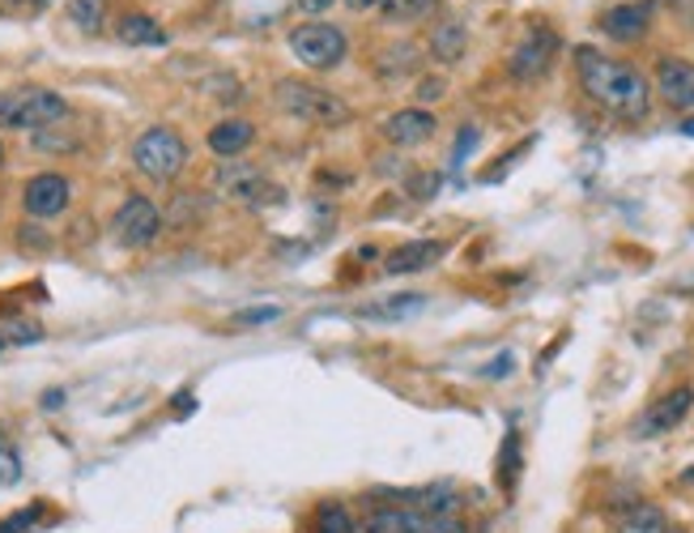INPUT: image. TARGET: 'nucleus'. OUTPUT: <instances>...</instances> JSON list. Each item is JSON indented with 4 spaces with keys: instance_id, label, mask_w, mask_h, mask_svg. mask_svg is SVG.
I'll return each instance as SVG.
<instances>
[{
    "instance_id": "393cba45",
    "label": "nucleus",
    "mask_w": 694,
    "mask_h": 533,
    "mask_svg": "<svg viewBox=\"0 0 694 533\" xmlns=\"http://www.w3.org/2000/svg\"><path fill=\"white\" fill-rule=\"evenodd\" d=\"M414 64H417L414 48H392V52H384V60H380V73L392 82V78H405Z\"/></svg>"
},
{
    "instance_id": "1a4fd4ad",
    "label": "nucleus",
    "mask_w": 694,
    "mask_h": 533,
    "mask_svg": "<svg viewBox=\"0 0 694 533\" xmlns=\"http://www.w3.org/2000/svg\"><path fill=\"white\" fill-rule=\"evenodd\" d=\"M555 52H558V34H555V30H550V27H532L525 34V43L511 52L507 69H511V78H516V82H537V78H546V73H550Z\"/></svg>"
},
{
    "instance_id": "423d86ee",
    "label": "nucleus",
    "mask_w": 694,
    "mask_h": 533,
    "mask_svg": "<svg viewBox=\"0 0 694 533\" xmlns=\"http://www.w3.org/2000/svg\"><path fill=\"white\" fill-rule=\"evenodd\" d=\"M362 533H469L460 516H439V512H417V508H375L366 521H362Z\"/></svg>"
},
{
    "instance_id": "72a5a7b5",
    "label": "nucleus",
    "mask_w": 694,
    "mask_h": 533,
    "mask_svg": "<svg viewBox=\"0 0 694 533\" xmlns=\"http://www.w3.org/2000/svg\"><path fill=\"white\" fill-rule=\"evenodd\" d=\"M350 4H354V9H375L380 0H350Z\"/></svg>"
},
{
    "instance_id": "ddd939ff",
    "label": "nucleus",
    "mask_w": 694,
    "mask_h": 533,
    "mask_svg": "<svg viewBox=\"0 0 694 533\" xmlns=\"http://www.w3.org/2000/svg\"><path fill=\"white\" fill-rule=\"evenodd\" d=\"M601 34H610L613 43H639L648 30H652V4L631 0V4H613L597 18Z\"/></svg>"
},
{
    "instance_id": "4468645a",
    "label": "nucleus",
    "mask_w": 694,
    "mask_h": 533,
    "mask_svg": "<svg viewBox=\"0 0 694 533\" xmlns=\"http://www.w3.org/2000/svg\"><path fill=\"white\" fill-rule=\"evenodd\" d=\"M380 133H384L392 145L410 150V145H422V141L435 137V115L422 112V107H405V112L389 115V120L380 124Z\"/></svg>"
},
{
    "instance_id": "6ab92c4d",
    "label": "nucleus",
    "mask_w": 694,
    "mask_h": 533,
    "mask_svg": "<svg viewBox=\"0 0 694 533\" xmlns=\"http://www.w3.org/2000/svg\"><path fill=\"white\" fill-rule=\"evenodd\" d=\"M465 48H469V30L460 27V22H439V27L431 30V57L439 60V64H456V60L465 57Z\"/></svg>"
},
{
    "instance_id": "7ed1b4c3",
    "label": "nucleus",
    "mask_w": 694,
    "mask_h": 533,
    "mask_svg": "<svg viewBox=\"0 0 694 533\" xmlns=\"http://www.w3.org/2000/svg\"><path fill=\"white\" fill-rule=\"evenodd\" d=\"M278 103L286 115H294L303 124H320V129H341L354 115L341 94H333V90H324V85L315 82H294V78H281L278 82Z\"/></svg>"
},
{
    "instance_id": "e433bc0d",
    "label": "nucleus",
    "mask_w": 694,
    "mask_h": 533,
    "mask_svg": "<svg viewBox=\"0 0 694 533\" xmlns=\"http://www.w3.org/2000/svg\"><path fill=\"white\" fill-rule=\"evenodd\" d=\"M0 13H9V0H0Z\"/></svg>"
},
{
    "instance_id": "aec40b11",
    "label": "nucleus",
    "mask_w": 694,
    "mask_h": 533,
    "mask_svg": "<svg viewBox=\"0 0 694 533\" xmlns=\"http://www.w3.org/2000/svg\"><path fill=\"white\" fill-rule=\"evenodd\" d=\"M435 9H439V0H380V13H384V22H392V27L426 22Z\"/></svg>"
},
{
    "instance_id": "f257e3e1",
    "label": "nucleus",
    "mask_w": 694,
    "mask_h": 533,
    "mask_svg": "<svg viewBox=\"0 0 694 533\" xmlns=\"http://www.w3.org/2000/svg\"><path fill=\"white\" fill-rule=\"evenodd\" d=\"M576 73H580L583 94L597 107L618 115V120H631L635 124V120H643V115L652 112V85H648V78L639 73L635 64L601 57L597 48H580L576 52Z\"/></svg>"
},
{
    "instance_id": "2eb2a0df",
    "label": "nucleus",
    "mask_w": 694,
    "mask_h": 533,
    "mask_svg": "<svg viewBox=\"0 0 694 533\" xmlns=\"http://www.w3.org/2000/svg\"><path fill=\"white\" fill-rule=\"evenodd\" d=\"M439 256H444V244H439V239H410V244L392 248L389 260H384V269H389V274H422V269H431Z\"/></svg>"
},
{
    "instance_id": "9d476101",
    "label": "nucleus",
    "mask_w": 694,
    "mask_h": 533,
    "mask_svg": "<svg viewBox=\"0 0 694 533\" xmlns=\"http://www.w3.org/2000/svg\"><path fill=\"white\" fill-rule=\"evenodd\" d=\"M694 410V389H673V393L656 397L643 414L635 419V427H631V435H639V440H652V435H665V431H673V427H682V419Z\"/></svg>"
},
{
    "instance_id": "5701e85b",
    "label": "nucleus",
    "mask_w": 694,
    "mask_h": 533,
    "mask_svg": "<svg viewBox=\"0 0 694 533\" xmlns=\"http://www.w3.org/2000/svg\"><path fill=\"white\" fill-rule=\"evenodd\" d=\"M315 533H359V525L345 512V504H320L315 508Z\"/></svg>"
},
{
    "instance_id": "39448f33",
    "label": "nucleus",
    "mask_w": 694,
    "mask_h": 533,
    "mask_svg": "<svg viewBox=\"0 0 694 533\" xmlns=\"http://www.w3.org/2000/svg\"><path fill=\"white\" fill-rule=\"evenodd\" d=\"M290 52L311 73H329V69H336L341 60L350 57V43L329 22H307V27H299L290 34Z\"/></svg>"
},
{
    "instance_id": "412c9836",
    "label": "nucleus",
    "mask_w": 694,
    "mask_h": 533,
    "mask_svg": "<svg viewBox=\"0 0 694 533\" xmlns=\"http://www.w3.org/2000/svg\"><path fill=\"white\" fill-rule=\"evenodd\" d=\"M618 533H673V530H669L665 512L656 504H635L626 512V521H622Z\"/></svg>"
},
{
    "instance_id": "f3484780",
    "label": "nucleus",
    "mask_w": 694,
    "mask_h": 533,
    "mask_svg": "<svg viewBox=\"0 0 694 533\" xmlns=\"http://www.w3.org/2000/svg\"><path fill=\"white\" fill-rule=\"evenodd\" d=\"M115 34H120V43H128V48H163V43H167V30L158 27L149 13H124V18L115 22Z\"/></svg>"
},
{
    "instance_id": "6e6552de",
    "label": "nucleus",
    "mask_w": 694,
    "mask_h": 533,
    "mask_svg": "<svg viewBox=\"0 0 694 533\" xmlns=\"http://www.w3.org/2000/svg\"><path fill=\"white\" fill-rule=\"evenodd\" d=\"M214 193L226 197V201H235V205H260L265 193H273V188H269L265 171L256 167V163H244V158H222L218 171H214Z\"/></svg>"
},
{
    "instance_id": "c9c22d12",
    "label": "nucleus",
    "mask_w": 694,
    "mask_h": 533,
    "mask_svg": "<svg viewBox=\"0 0 694 533\" xmlns=\"http://www.w3.org/2000/svg\"><path fill=\"white\" fill-rule=\"evenodd\" d=\"M682 133H686V137H694V120H686V124H682Z\"/></svg>"
},
{
    "instance_id": "0eeeda50",
    "label": "nucleus",
    "mask_w": 694,
    "mask_h": 533,
    "mask_svg": "<svg viewBox=\"0 0 694 533\" xmlns=\"http://www.w3.org/2000/svg\"><path fill=\"white\" fill-rule=\"evenodd\" d=\"M158 230H163V214L149 197H128L112 218L115 244H124V248H149L158 239Z\"/></svg>"
},
{
    "instance_id": "f8f14e48",
    "label": "nucleus",
    "mask_w": 694,
    "mask_h": 533,
    "mask_svg": "<svg viewBox=\"0 0 694 533\" xmlns=\"http://www.w3.org/2000/svg\"><path fill=\"white\" fill-rule=\"evenodd\" d=\"M656 94L665 99L673 112H691L694 107V64L682 57L656 60Z\"/></svg>"
},
{
    "instance_id": "7c9ffc66",
    "label": "nucleus",
    "mask_w": 694,
    "mask_h": 533,
    "mask_svg": "<svg viewBox=\"0 0 694 533\" xmlns=\"http://www.w3.org/2000/svg\"><path fill=\"white\" fill-rule=\"evenodd\" d=\"M52 0H9V13H43Z\"/></svg>"
},
{
    "instance_id": "a211bd4d",
    "label": "nucleus",
    "mask_w": 694,
    "mask_h": 533,
    "mask_svg": "<svg viewBox=\"0 0 694 533\" xmlns=\"http://www.w3.org/2000/svg\"><path fill=\"white\" fill-rule=\"evenodd\" d=\"M422 308H426V295L410 290V295H392V299H380V304H362L359 316L362 320H410Z\"/></svg>"
},
{
    "instance_id": "4be33fe9",
    "label": "nucleus",
    "mask_w": 694,
    "mask_h": 533,
    "mask_svg": "<svg viewBox=\"0 0 694 533\" xmlns=\"http://www.w3.org/2000/svg\"><path fill=\"white\" fill-rule=\"evenodd\" d=\"M69 22L85 34H99L107 22V0H69Z\"/></svg>"
},
{
    "instance_id": "9b49d317",
    "label": "nucleus",
    "mask_w": 694,
    "mask_h": 533,
    "mask_svg": "<svg viewBox=\"0 0 694 533\" xmlns=\"http://www.w3.org/2000/svg\"><path fill=\"white\" fill-rule=\"evenodd\" d=\"M69 201H73V184L64 175H56V171L34 175L22 188V205H27L30 218H56V214L69 209Z\"/></svg>"
},
{
    "instance_id": "f704fd0d",
    "label": "nucleus",
    "mask_w": 694,
    "mask_h": 533,
    "mask_svg": "<svg viewBox=\"0 0 694 533\" xmlns=\"http://www.w3.org/2000/svg\"><path fill=\"white\" fill-rule=\"evenodd\" d=\"M682 482H686V486H694V465L686 470V474H682Z\"/></svg>"
},
{
    "instance_id": "f03ea898",
    "label": "nucleus",
    "mask_w": 694,
    "mask_h": 533,
    "mask_svg": "<svg viewBox=\"0 0 694 533\" xmlns=\"http://www.w3.org/2000/svg\"><path fill=\"white\" fill-rule=\"evenodd\" d=\"M69 115V103L56 90L43 85H18L0 94V129L4 133H43Z\"/></svg>"
},
{
    "instance_id": "c756f323",
    "label": "nucleus",
    "mask_w": 694,
    "mask_h": 533,
    "mask_svg": "<svg viewBox=\"0 0 694 533\" xmlns=\"http://www.w3.org/2000/svg\"><path fill=\"white\" fill-rule=\"evenodd\" d=\"M435 188H439V175H417L414 180V197L417 201L435 197Z\"/></svg>"
},
{
    "instance_id": "bb28decb",
    "label": "nucleus",
    "mask_w": 694,
    "mask_h": 533,
    "mask_svg": "<svg viewBox=\"0 0 694 533\" xmlns=\"http://www.w3.org/2000/svg\"><path fill=\"white\" fill-rule=\"evenodd\" d=\"M43 516V508L34 504V508H27V512H13L9 521H0V533H27V530H34V521Z\"/></svg>"
},
{
    "instance_id": "cd10ccee",
    "label": "nucleus",
    "mask_w": 694,
    "mask_h": 533,
    "mask_svg": "<svg viewBox=\"0 0 694 533\" xmlns=\"http://www.w3.org/2000/svg\"><path fill=\"white\" fill-rule=\"evenodd\" d=\"M281 316V308H273V304H269V308H248V311H235V320H230V325H273V320H278Z\"/></svg>"
},
{
    "instance_id": "b1692460",
    "label": "nucleus",
    "mask_w": 694,
    "mask_h": 533,
    "mask_svg": "<svg viewBox=\"0 0 694 533\" xmlns=\"http://www.w3.org/2000/svg\"><path fill=\"white\" fill-rule=\"evenodd\" d=\"M516 478H520V435H516V431H507L503 452H499V486L503 491H511V486H516Z\"/></svg>"
},
{
    "instance_id": "4c0bfd02",
    "label": "nucleus",
    "mask_w": 694,
    "mask_h": 533,
    "mask_svg": "<svg viewBox=\"0 0 694 533\" xmlns=\"http://www.w3.org/2000/svg\"><path fill=\"white\" fill-rule=\"evenodd\" d=\"M0 163H4V145H0Z\"/></svg>"
},
{
    "instance_id": "dca6fc26",
    "label": "nucleus",
    "mask_w": 694,
    "mask_h": 533,
    "mask_svg": "<svg viewBox=\"0 0 694 533\" xmlns=\"http://www.w3.org/2000/svg\"><path fill=\"white\" fill-rule=\"evenodd\" d=\"M205 141H209V150H214L218 158H239L251 141H256V129H251V120L230 115V120H222V124H214Z\"/></svg>"
},
{
    "instance_id": "c85d7f7f",
    "label": "nucleus",
    "mask_w": 694,
    "mask_h": 533,
    "mask_svg": "<svg viewBox=\"0 0 694 533\" xmlns=\"http://www.w3.org/2000/svg\"><path fill=\"white\" fill-rule=\"evenodd\" d=\"M414 94H417V103H439L447 94V85H444V78H422Z\"/></svg>"
},
{
    "instance_id": "2f4dec72",
    "label": "nucleus",
    "mask_w": 694,
    "mask_h": 533,
    "mask_svg": "<svg viewBox=\"0 0 694 533\" xmlns=\"http://www.w3.org/2000/svg\"><path fill=\"white\" fill-rule=\"evenodd\" d=\"M473 141H477V129H465V133L456 137V163H465V154L473 150Z\"/></svg>"
},
{
    "instance_id": "473e14b6",
    "label": "nucleus",
    "mask_w": 694,
    "mask_h": 533,
    "mask_svg": "<svg viewBox=\"0 0 694 533\" xmlns=\"http://www.w3.org/2000/svg\"><path fill=\"white\" fill-rule=\"evenodd\" d=\"M303 13H329L333 9V0H294Z\"/></svg>"
},
{
    "instance_id": "a878e982",
    "label": "nucleus",
    "mask_w": 694,
    "mask_h": 533,
    "mask_svg": "<svg viewBox=\"0 0 694 533\" xmlns=\"http://www.w3.org/2000/svg\"><path fill=\"white\" fill-rule=\"evenodd\" d=\"M18 478H22V457H18V449L0 435V482H4V486H13Z\"/></svg>"
},
{
    "instance_id": "20e7f679",
    "label": "nucleus",
    "mask_w": 694,
    "mask_h": 533,
    "mask_svg": "<svg viewBox=\"0 0 694 533\" xmlns=\"http://www.w3.org/2000/svg\"><path fill=\"white\" fill-rule=\"evenodd\" d=\"M133 167L154 184H170L179 171L188 167V141L167 124H154L133 141Z\"/></svg>"
}]
</instances>
